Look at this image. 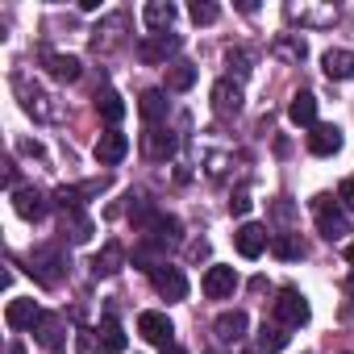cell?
<instances>
[{
	"mask_svg": "<svg viewBox=\"0 0 354 354\" xmlns=\"http://www.w3.org/2000/svg\"><path fill=\"white\" fill-rule=\"evenodd\" d=\"M283 17H288L292 26H300V30H329V26L342 17V9L329 5V0H288V5H283Z\"/></svg>",
	"mask_w": 354,
	"mask_h": 354,
	"instance_id": "obj_1",
	"label": "cell"
},
{
	"mask_svg": "<svg viewBox=\"0 0 354 354\" xmlns=\"http://www.w3.org/2000/svg\"><path fill=\"white\" fill-rule=\"evenodd\" d=\"M188 17H192L196 26H213V21L221 17V9L213 5V0H192V5H188Z\"/></svg>",
	"mask_w": 354,
	"mask_h": 354,
	"instance_id": "obj_35",
	"label": "cell"
},
{
	"mask_svg": "<svg viewBox=\"0 0 354 354\" xmlns=\"http://www.w3.org/2000/svg\"><path fill=\"white\" fill-rule=\"evenodd\" d=\"M17 150H21V154H34V158L42 154V146H38V142H30V138H21V142H17Z\"/></svg>",
	"mask_w": 354,
	"mask_h": 354,
	"instance_id": "obj_39",
	"label": "cell"
},
{
	"mask_svg": "<svg viewBox=\"0 0 354 354\" xmlns=\"http://www.w3.org/2000/svg\"><path fill=\"white\" fill-rule=\"evenodd\" d=\"M346 259H350V263H354V242H350V246H346Z\"/></svg>",
	"mask_w": 354,
	"mask_h": 354,
	"instance_id": "obj_43",
	"label": "cell"
},
{
	"mask_svg": "<svg viewBox=\"0 0 354 354\" xmlns=\"http://www.w3.org/2000/svg\"><path fill=\"white\" fill-rule=\"evenodd\" d=\"M162 354H188V350H184V346H175V342H171V346H162Z\"/></svg>",
	"mask_w": 354,
	"mask_h": 354,
	"instance_id": "obj_41",
	"label": "cell"
},
{
	"mask_svg": "<svg viewBox=\"0 0 354 354\" xmlns=\"http://www.w3.org/2000/svg\"><path fill=\"white\" fill-rule=\"evenodd\" d=\"M246 329H250V317H246L242 308H230V313H221V317L213 321V337H217V346H238V342L246 337Z\"/></svg>",
	"mask_w": 354,
	"mask_h": 354,
	"instance_id": "obj_9",
	"label": "cell"
},
{
	"mask_svg": "<svg viewBox=\"0 0 354 354\" xmlns=\"http://www.w3.org/2000/svg\"><path fill=\"white\" fill-rule=\"evenodd\" d=\"M96 337H100L104 354H121V350H125V329L117 325V317H104L100 329H96Z\"/></svg>",
	"mask_w": 354,
	"mask_h": 354,
	"instance_id": "obj_32",
	"label": "cell"
},
{
	"mask_svg": "<svg viewBox=\"0 0 354 354\" xmlns=\"http://www.w3.org/2000/svg\"><path fill=\"white\" fill-rule=\"evenodd\" d=\"M17 92H21V109H26L30 117H38V121H59V117H63V109H59V104H50V96H46V92L30 88L21 75H17Z\"/></svg>",
	"mask_w": 354,
	"mask_h": 354,
	"instance_id": "obj_8",
	"label": "cell"
},
{
	"mask_svg": "<svg viewBox=\"0 0 354 354\" xmlns=\"http://www.w3.org/2000/svg\"><path fill=\"white\" fill-rule=\"evenodd\" d=\"M42 63H46V71L59 80V84H75L80 75H84V63L75 59V55H59V50H42Z\"/></svg>",
	"mask_w": 354,
	"mask_h": 354,
	"instance_id": "obj_16",
	"label": "cell"
},
{
	"mask_svg": "<svg viewBox=\"0 0 354 354\" xmlns=\"http://www.w3.org/2000/svg\"><path fill=\"white\" fill-rule=\"evenodd\" d=\"M234 246H238V254H242V259H259V254L271 246V234H267V225L246 221V225L234 234Z\"/></svg>",
	"mask_w": 354,
	"mask_h": 354,
	"instance_id": "obj_11",
	"label": "cell"
},
{
	"mask_svg": "<svg viewBox=\"0 0 354 354\" xmlns=\"http://www.w3.org/2000/svg\"><path fill=\"white\" fill-rule=\"evenodd\" d=\"M271 313H275V321H279L283 329H300V325L313 317V308H308V300H304L300 288H279L275 300H271Z\"/></svg>",
	"mask_w": 354,
	"mask_h": 354,
	"instance_id": "obj_4",
	"label": "cell"
},
{
	"mask_svg": "<svg viewBox=\"0 0 354 354\" xmlns=\"http://www.w3.org/2000/svg\"><path fill=\"white\" fill-rule=\"evenodd\" d=\"M225 67H230V80H238V84H242V80L254 71V55H250V50H242V46H230V50H225Z\"/></svg>",
	"mask_w": 354,
	"mask_h": 354,
	"instance_id": "obj_33",
	"label": "cell"
},
{
	"mask_svg": "<svg viewBox=\"0 0 354 354\" xmlns=\"http://www.w3.org/2000/svg\"><path fill=\"white\" fill-rule=\"evenodd\" d=\"M337 205H342L346 213H354V175H346V180H342V188H337Z\"/></svg>",
	"mask_w": 354,
	"mask_h": 354,
	"instance_id": "obj_37",
	"label": "cell"
},
{
	"mask_svg": "<svg viewBox=\"0 0 354 354\" xmlns=\"http://www.w3.org/2000/svg\"><path fill=\"white\" fill-rule=\"evenodd\" d=\"M288 337H292V333H288L279 321H271V325L263 321V329L254 333V342H259V354H275V350H283V346H288Z\"/></svg>",
	"mask_w": 354,
	"mask_h": 354,
	"instance_id": "obj_29",
	"label": "cell"
},
{
	"mask_svg": "<svg viewBox=\"0 0 354 354\" xmlns=\"http://www.w3.org/2000/svg\"><path fill=\"white\" fill-rule=\"evenodd\" d=\"M308 150H313L317 158L337 154V150H342V129H337V125H313V133H308Z\"/></svg>",
	"mask_w": 354,
	"mask_h": 354,
	"instance_id": "obj_22",
	"label": "cell"
},
{
	"mask_svg": "<svg viewBox=\"0 0 354 354\" xmlns=\"http://www.w3.org/2000/svg\"><path fill=\"white\" fill-rule=\"evenodd\" d=\"M313 217H317L321 238H329V242H342L350 234V217L333 196H313Z\"/></svg>",
	"mask_w": 354,
	"mask_h": 354,
	"instance_id": "obj_3",
	"label": "cell"
},
{
	"mask_svg": "<svg viewBox=\"0 0 354 354\" xmlns=\"http://www.w3.org/2000/svg\"><path fill=\"white\" fill-rule=\"evenodd\" d=\"M38 317H42V308L34 304V300H9V308H5V325L9 329H34L38 325Z\"/></svg>",
	"mask_w": 354,
	"mask_h": 354,
	"instance_id": "obj_23",
	"label": "cell"
},
{
	"mask_svg": "<svg viewBox=\"0 0 354 354\" xmlns=\"http://www.w3.org/2000/svg\"><path fill=\"white\" fill-rule=\"evenodd\" d=\"M142 234H146V246L158 250V254H167L171 246H180V221L167 217V213H150L146 225H142Z\"/></svg>",
	"mask_w": 354,
	"mask_h": 354,
	"instance_id": "obj_5",
	"label": "cell"
},
{
	"mask_svg": "<svg viewBox=\"0 0 354 354\" xmlns=\"http://www.w3.org/2000/svg\"><path fill=\"white\" fill-rule=\"evenodd\" d=\"M196 75H201V71H196L192 63H184V59L171 63V67H167V92H192Z\"/></svg>",
	"mask_w": 354,
	"mask_h": 354,
	"instance_id": "obj_30",
	"label": "cell"
},
{
	"mask_svg": "<svg viewBox=\"0 0 354 354\" xmlns=\"http://www.w3.org/2000/svg\"><path fill=\"white\" fill-rule=\"evenodd\" d=\"M13 209H17V217H26V221H42L46 217V196L38 192V188H13Z\"/></svg>",
	"mask_w": 354,
	"mask_h": 354,
	"instance_id": "obj_17",
	"label": "cell"
},
{
	"mask_svg": "<svg viewBox=\"0 0 354 354\" xmlns=\"http://www.w3.org/2000/svg\"><path fill=\"white\" fill-rule=\"evenodd\" d=\"M230 213H234V217H246V213H250V192H246V188H238V192H234Z\"/></svg>",
	"mask_w": 354,
	"mask_h": 354,
	"instance_id": "obj_38",
	"label": "cell"
},
{
	"mask_svg": "<svg viewBox=\"0 0 354 354\" xmlns=\"http://www.w3.org/2000/svg\"><path fill=\"white\" fill-rule=\"evenodd\" d=\"M321 67H325V75H329V80H354V50L333 46V50H325V55H321Z\"/></svg>",
	"mask_w": 354,
	"mask_h": 354,
	"instance_id": "obj_25",
	"label": "cell"
},
{
	"mask_svg": "<svg viewBox=\"0 0 354 354\" xmlns=\"http://www.w3.org/2000/svg\"><path fill=\"white\" fill-rule=\"evenodd\" d=\"M125 154H129V138H125L121 129H104V133L96 138V162H100V167H117Z\"/></svg>",
	"mask_w": 354,
	"mask_h": 354,
	"instance_id": "obj_13",
	"label": "cell"
},
{
	"mask_svg": "<svg viewBox=\"0 0 354 354\" xmlns=\"http://www.w3.org/2000/svg\"><path fill=\"white\" fill-rule=\"evenodd\" d=\"M175 9L171 0H150V5L142 9V21H146V30H154V34H162V30H171L175 26Z\"/></svg>",
	"mask_w": 354,
	"mask_h": 354,
	"instance_id": "obj_24",
	"label": "cell"
},
{
	"mask_svg": "<svg viewBox=\"0 0 354 354\" xmlns=\"http://www.w3.org/2000/svg\"><path fill=\"white\" fill-rule=\"evenodd\" d=\"M271 55H275L279 63H292V67H300V63L308 59V46H304V38H300V34H279V38L271 42Z\"/></svg>",
	"mask_w": 354,
	"mask_h": 354,
	"instance_id": "obj_21",
	"label": "cell"
},
{
	"mask_svg": "<svg viewBox=\"0 0 354 354\" xmlns=\"http://www.w3.org/2000/svg\"><path fill=\"white\" fill-rule=\"evenodd\" d=\"M59 225H63V234H67L71 242H88V238H92V217H88L84 209H63V213H59Z\"/></svg>",
	"mask_w": 354,
	"mask_h": 354,
	"instance_id": "obj_26",
	"label": "cell"
},
{
	"mask_svg": "<svg viewBox=\"0 0 354 354\" xmlns=\"http://www.w3.org/2000/svg\"><path fill=\"white\" fill-rule=\"evenodd\" d=\"M213 113L217 117H238L242 113V84L238 80H217L213 84Z\"/></svg>",
	"mask_w": 354,
	"mask_h": 354,
	"instance_id": "obj_12",
	"label": "cell"
},
{
	"mask_svg": "<svg viewBox=\"0 0 354 354\" xmlns=\"http://www.w3.org/2000/svg\"><path fill=\"white\" fill-rule=\"evenodd\" d=\"M129 30V17L125 13H113V17H104L96 30H92V46L96 50H113V46H121V34Z\"/></svg>",
	"mask_w": 354,
	"mask_h": 354,
	"instance_id": "obj_15",
	"label": "cell"
},
{
	"mask_svg": "<svg viewBox=\"0 0 354 354\" xmlns=\"http://www.w3.org/2000/svg\"><path fill=\"white\" fill-rule=\"evenodd\" d=\"M121 263H125V246H121V242H104V246L96 250V259H92V275H96V279H109V275L121 271Z\"/></svg>",
	"mask_w": 354,
	"mask_h": 354,
	"instance_id": "obj_20",
	"label": "cell"
},
{
	"mask_svg": "<svg viewBox=\"0 0 354 354\" xmlns=\"http://www.w3.org/2000/svg\"><path fill=\"white\" fill-rule=\"evenodd\" d=\"M67 250L59 246V242H46V246H34V254H30V271H34V279L38 283H46V288H59L63 279H67Z\"/></svg>",
	"mask_w": 354,
	"mask_h": 354,
	"instance_id": "obj_2",
	"label": "cell"
},
{
	"mask_svg": "<svg viewBox=\"0 0 354 354\" xmlns=\"http://www.w3.org/2000/svg\"><path fill=\"white\" fill-rule=\"evenodd\" d=\"M271 213H275L279 221H292V205H288V201H275V209H271Z\"/></svg>",
	"mask_w": 354,
	"mask_h": 354,
	"instance_id": "obj_40",
	"label": "cell"
},
{
	"mask_svg": "<svg viewBox=\"0 0 354 354\" xmlns=\"http://www.w3.org/2000/svg\"><path fill=\"white\" fill-rule=\"evenodd\" d=\"M201 292H205L209 300H230V296L238 292V271H234V267L213 263V267L205 271V279H201Z\"/></svg>",
	"mask_w": 354,
	"mask_h": 354,
	"instance_id": "obj_7",
	"label": "cell"
},
{
	"mask_svg": "<svg viewBox=\"0 0 354 354\" xmlns=\"http://www.w3.org/2000/svg\"><path fill=\"white\" fill-rule=\"evenodd\" d=\"M271 254L275 259H304V242L296 234H271Z\"/></svg>",
	"mask_w": 354,
	"mask_h": 354,
	"instance_id": "obj_34",
	"label": "cell"
},
{
	"mask_svg": "<svg viewBox=\"0 0 354 354\" xmlns=\"http://www.w3.org/2000/svg\"><path fill=\"white\" fill-rule=\"evenodd\" d=\"M167 109H171V100H167V92L162 88H150V92H142V100H138V113L154 125V121H162L167 117Z\"/></svg>",
	"mask_w": 354,
	"mask_h": 354,
	"instance_id": "obj_28",
	"label": "cell"
},
{
	"mask_svg": "<svg viewBox=\"0 0 354 354\" xmlns=\"http://www.w3.org/2000/svg\"><path fill=\"white\" fill-rule=\"evenodd\" d=\"M75 354H104L96 329H80V333H75Z\"/></svg>",
	"mask_w": 354,
	"mask_h": 354,
	"instance_id": "obj_36",
	"label": "cell"
},
{
	"mask_svg": "<svg viewBox=\"0 0 354 354\" xmlns=\"http://www.w3.org/2000/svg\"><path fill=\"white\" fill-rule=\"evenodd\" d=\"M150 283H154V292L171 304V300H184L188 296V275L180 271V267H171V263H162V267H154L150 271Z\"/></svg>",
	"mask_w": 354,
	"mask_h": 354,
	"instance_id": "obj_6",
	"label": "cell"
},
{
	"mask_svg": "<svg viewBox=\"0 0 354 354\" xmlns=\"http://www.w3.org/2000/svg\"><path fill=\"white\" fill-rule=\"evenodd\" d=\"M9 354H26V350H21V346H17V342H13V346H9Z\"/></svg>",
	"mask_w": 354,
	"mask_h": 354,
	"instance_id": "obj_42",
	"label": "cell"
},
{
	"mask_svg": "<svg viewBox=\"0 0 354 354\" xmlns=\"http://www.w3.org/2000/svg\"><path fill=\"white\" fill-rule=\"evenodd\" d=\"M138 333L146 337V342H154V346H171V333H175V325H171V317L167 313H142L138 317Z\"/></svg>",
	"mask_w": 354,
	"mask_h": 354,
	"instance_id": "obj_14",
	"label": "cell"
},
{
	"mask_svg": "<svg viewBox=\"0 0 354 354\" xmlns=\"http://www.w3.org/2000/svg\"><path fill=\"white\" fill-rule=\"evenodd\" d=\"M175 50H180V38L175 34H154V38L138 42V59L142 63H167V55H175Z\"/></svg>",
	"mask_w": 354,
	"mask_h": 354,
	"instance_id": "obj_18",
	"label": "cell"
},
{
	"mask_svg": "<svg viewBox=\"0 0 354 354\" xmlns=\"http://www.w3.org/2000/svg\"><path fill=\"white\" fill-rule=\"evenodd\" d=\"M142 150H146L150 158H158V162H162V158H171L175 150H180V138H175L171 129L150 125V129H146V138H142Z\"/></svg>",
	"mask_w": 354,
	"mask_h": 354,
	"instance_id": "obj_19",
	"label": "cell"
},
{
	"mask_svg": "<svg viewBox=\"0 0 354 354\" xmlns=\"http://www.w3.org/2000/svg\"><path fill=\"white\" fill-rule=\"evenodd\" d=\"M63 333H67L63 317L42 308V317H38V325H34V337H38V346H42V350H50V354H59V350L67 346V337H63Z\"/></svg>",
	"mask_w": 354,
	"mask_h": 354,
	"instance_id": "obj_10",
	"label": "cell"
},
{
	"mask_svg": "<svg viewBox=\"0 0 354 354\" xmlns=\"http://www.w3.org/2000/svg\"><path fill=\"white\" fill-rule=\"evenodd\" d=\"M288 117H292V125H317V96L313 92H296L292 96V104H288Z\"/></svg>",
	"mask_w": 354,
	"mask_h": 354,
	"instance_id": "obj_27",
	"label": "cell"
},
{
	"mask_svg": "<svg viewBox=\"0 0 354 354\" xmlns=\"http://www.w3.org/2000/svg\"><path fill=\"white\" fill-rule=\"evenodd\" d=\"M96 113H100V117H104V121L117 129V121L125 117V100H121L113 88H104V92H96Z\"/></svg>",
	"mask_w": 354,
	"mask_h": 354,
	"instance_id": "obj_31",
	"label": "cell"
}]
</instances>
